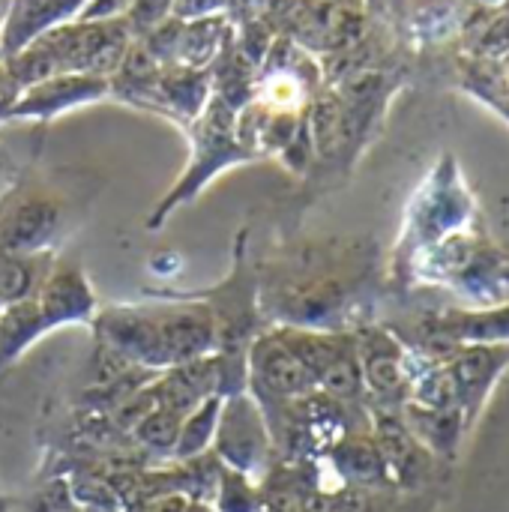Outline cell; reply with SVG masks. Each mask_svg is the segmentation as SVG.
Segmentation results:
<instances>
[{"mask_svg": "<svg viewBox=\"0 0 509 512\" xmlns=\"http://www.w3.org/2000/svg\"><path fill=\"white\" fill-rule=\"evenodd\" d=\"M135 435L141 444L165 453V450L177 447V441H180V417L165 408H156L135 423Z\"/></svg>", "mask_w": 509, "mask_h": 512, "instance_id": "cell-5", "label": "cell"}, {"mask_svg": "<svg viewBox=\"0 0 509 512\" xmlns=\"http://www.w3.org/2000/svg\"><path fill=\"white\" fill-rule=\"evenodd\" d=\"M183 512H213V510H210V507H204V504H189Z\"/></svg>", "mask_w": 509, "mask_h": 512, "instance_id": "cell-11", "label": "cell"}, {"mask_svg": "<svg viewBox=\"0 0 509 512\" xmlns=\"http://www.w3.org/2000/svg\"><path fill=\"white\" fill-rule=\"evenodd\" d=\"M216 411H219V399H210L204 405V411H198L186 426H180V456H189V453H198L204 447V441L210 438L213 432V420H216Z\"/></svg>", "mask_w": 509, "mask_h": 512, "instance_id": "cell-7", "label": "cell"}, {"mask_svg": "<svg viewBox=\"0 0 509 512\" xmlns=\"http://www.w3.org/2000/svg\"><path fill=\"white\" fill-rule=\"evenodd\" d=\"M78 0H15L6 30V45L18 48L27 36L48 27V21L66 15Z\"/></svg>", "mask_w": 509, "mask_h": 512, "instance_id": "cell-3", "label": "cell"}, {"mask_svg": "<svg viewBox=\"0 0 509 512\" xmlns=\"http://www.w3.org/2000/svg\"><path fill=\"white\" fill-rule=\"evenodd\" d=\"M90 309V294L84 288V282L75 273H57L42 294V315L48 321H60V318H75L84 315Z\"/></svg>", "mask_w": 509, "mask_h": 512, "instance_id": "cell-4", "label": "cell"}, {"mask_svg": "<svg viewBox=\"0 0 509 512\" xmlns=\"http://www.w3.org/2000/svg\"><path fill=\"white\" fill-rule=\"evenodd\" d=\"M255 366L261 381L282 396H297L306 393L312 384V375L306 372V366L285 348V345H264L255 354Z\"/></svg>", "mask_w": 509, "mask_h": 512, "instance_id": "cell-2", "label": "cell"}, {"mask_svg": "<svg viewBox=\"0 0 509 512\" xmlns=\"http://www.w3.org/2000/svg\"><path fill=\"white\" fill-rule=\"evenodd\" d=\"M15 93H18V81H15L9 72H3V69H0V111L15 99Z\"/></svg>", "mask_w": 509, "mask_h": 512, "instance_id": "cell-9", "label": "cell"}, {"mask_svg": "<svg viewBox=\"0 0 509 512\" xmlns=\"http://www.w3.org/2000/svg\"><path fill=\"white\" fill-rule=\"evenodd\" d=\"M6 12H9V0H0V24H3V18H6Z\"/></svg>", "mask_w": 509, "mask_h": 512, "instance_id": "cell-12", "label": "cell"}, {"mask_svg": "<svg viewBox=\"0 0 509 512\" xmlns=\"http://www.w3.org/2000/svg\"><path fill=\"white\" fill-rule=\"evenodd\" d=\"M33 285V264L30 258L0 252V300L3 303H21Z\"/></svg>", "mask_w": 509, "mask_h": 512, "instance_id": "cell-6", "label": "cell"}, {"mask_svg": "<svg viewBox=\"0 0 509 512\" xmlns=\"http://www.w3.org/2000/svg\"><path fill=\"white\" fill-rule=\"evenodd\" d=\"M213 0H180V12H204Z\"/></svg>", "mask_w": 509, "mask_h": 512, "instance_id": "cell-10", "label": "cell"}, {"mask_svg": "<svg viewBox=\"0 0 509 512\" xmlns=\"http://www.w3.org/2000/svg\"><path fill=\"white\" fill-rule=\"evenodd\" d=\"M60 207L48 198H21L9 204V210L0 219V252H33L42 243H48L57 231Z\"/></svg>", "mask_w": 509, "mask_h": 512, "instance_id": "cell-1", "label": "cell"}, {"mask_svg": "<svg viewBox=\"0 0 509 512\" xmlns=\"http://www.w3.org/2000/svg\"><path fill=\"white\" fill-rule=\"evenodd\" d=\"M171 0H135L132 3V21L135 24H156L168 12Z\"/></svg>", "mask_w": 509, "mask_h": 512, "instance_id": "cell-8", "label": "cell"}]
</instances>
